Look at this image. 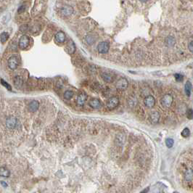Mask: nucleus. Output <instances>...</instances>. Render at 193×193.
<instances>
[{
	"label": "nucleus",
	"instance_id": "f257e3e1",
	"mask_svg": "<svg viewBox=\"0 0 193 193\" xmlns=\"http://www.w3.org/2000/svg\"><path fill=\"white\" fill-rule=\"evenodd\" d=\"M173 100H174V99H173L172 96L169 94H166L162 98L161 100H160V103H161V105H163V107L169 108L171 107Z\"/></svg>",
	"mask_w": 193,
	"mask_h": 193
},
{
	"label": "nucleus",
	"instance_id": "f03ea898",
	"mask_svg": "<svg viewBox=\"0 0 193 193\" xmlns=\"http://www.w3.org/2000/svg\"><path fill=\"white\" fill-rule=\"evenodd\" d=\"M119 104V100L116 97H113L108 99L107 103H106V106L109 110H113L117 107Z\"/></svg>",
	"mask_w": 193,
	"mask_h": 193
},
{
	"label": "nucleus",
	"instance_id": "7ed1b4c3",
	"mask_svg": "<svg viewBox=\"0 0 193 193\" xmlns=\"http://www.w3.org/2000/svg\"><path fill=\"white\" fill-rule=\"evenodd\" d=\"M184 181L188 183L187 187H190V190H192V169L190 168L186 171L184 174Z\"/></svg>",
	"mask_w": 193,
	"mask_h": 193
},
{
	"label": "nucleus",
	"instance_id": "20e7f679",
	"mask_svg": "<svg viewBox=\"0 0 193 193\" xmlns=\"http://www.w3.org/2000/svg\"><path fill=\"white\" fill-rule=\"evenodd\" d=\"M17 124H18V121L17 119L15 117H9V118H7L6 120V126L8 129H15V128L17 127Z\"/></svg>",
	"mask_w": 193,
	"mask_h": 193
},
{
	"label": "nucleus",
	"instance_id": "39448f33",
	"mask_svg": "<svg viewBox=\"0 0 193 193\" xmlns=\"http://www.w3.org/2000/svg\"><path fill=\"white\" fill-rule=\"evenodd\" d=\"M116 88L119 90H125L129 86V82L125 78H121L116 83Z\"/></svg>",
	"mask_w": 193,
	"mask_h": 193
},
{
	"label": "nucleus",
	"instance_id": "423d86ee",
	"mask_svg": "<svg viewBox=\"0 0 193 193\" xmlns=\"http://www.w3.org/2000/svg\"><path fill=\"white\" fill-rule=\"evenodd\" d=\"M29 42H30L29 37L25 36V35H23V36H21L20 40H19V47L23 49H25L29 45Z\"/></svg>",
	"mask_w": 193,
	"mask_h": 193
},
{
	"label": "nucleus",
	"instance_id": "0eeeda50",
	"mask_svg": "<svg viewBox=\"0 0 193 193\" xmlns=\"http://www.w3.org/2000/svg\"><path fill=\"white\" fill-rule=\"evenodd\" d=\"M109 48H110V46H109L108 43L106 41H102L98 44V51L101 54H105L108 52Z\"/></svg>",
	"mask_w": 193,
	"mask_h": 193
},
{
	"label": "nucleus",
	"instance_id": "6e6552de",
	"mask_svg": "<svg viewBox=\"0 0 193 193\" xmlns=\"http://www.w3.org/2000/svg\"><path fill=\"white\" fill-rule=\"evenodd\" d=\"M7 64L11 70H15V68H17V67L18 66L19 62L18 59L16 56H12L11 57H9V60H8Z\"/></svg>",
	"mask_w": 193,
	"mask_h": 193
},
{
	"label": "nucleus",
	"instance_id": "1a4fd4ad",
	"mask_svg": "<svg viewBox=\"0 0 193 193\" xmlns=\"http://www.w3.org/2000/svg\"><path fill=\"white\" fill-rule=\"evenodd\" d=\"M86 99H87V95H86V93L81 92L78 95L75 102H76V104L79 106H83L85 104V102H86Z\"/></svg>",
	"mask_w": 193,
	"mask_h": 193
},
{
	"label": "nucleus",
	"instance_id": "9d476101",
	"mask_svg": "<svg viewBox=\"0 0 193 193\" xmlns=\"http://www.w3.org/2000/svg\"><path fill=\"white\" fill-rule=\"evenodd\" d=\"M73 12V8L71 6H68V5H65L60 10L62 15H63L64 17H67V16L71 15Z\"/></svg>",
	"mask_w": 193,
	"mask_h": 193
},
{
	"label": "nucleus",
	"instance_id": "9b49d317",
	"mask_svg": "<svg viewBox=\"0 0 193 193\" xmlns=\"http://www.w3.org/2000/svg\"><path fill=\"white\" fill-rule=\"evenodd\" d=\"M144 103L146 107L151 108H152L154 105H155V103H156V100H155V98H154L152 96L149 95V96H148V97H146L145 99L144 100Z\"/></svg>",
	"mask_w": 193,
	"mask_h": 193
},
{
	"label": "nucleus",
	"instance_id": "f8f14e48",
	"mask_svg": "<svg viewBox=\"0 0 193 193\" xmlns=\"http://www.w3.org/2000/svg\"><path fill=\"white\" fill-rule=\"evenodd\" d=\"M160 119V114H159L158 112L157 111H153L150 113L149 117V120L152 124H157L159 121Z\"/></svg>",
	"mask_w": 193,
	"mask_h": 193
},
{
	"label": "nucleus",
	"instance_id": "ddd939ff",
	"mask_svg": "<svg viewBox=\"0 0 193 193\" xmlns=\"http://www.w3.org/2000/svg\"><path fill=\"white\" fill-rule=\"evenodd\" d=\"M89 105L93 109H99L102 107V103L98 99H91L89 102Z\"/></svg>",
	"mask_w": 193,
	"mask_h": 193
},
{
	"label": "nucleus",
	"instance_id": "4468645a",
	"mask_svg": "<svg viewBox=\"0 0 193 193\" xmlns=\"http://www.w3.org/2000/svg\"><path fill=\"white\" fill-rule=\"evenodd\" d=\"M55 40L59 43H63L65 41V35L63 31H59L55 34Z\"/></svg>",
	"mask_w": 193,
	"mask_h": 193
},
{
	"label": "nucleus",
	"instance_id": "2eb2a0df",
	"mask_svg": "<svg viewBox=\"0 0 193 193\" xmlns=\"http://www.w3.org/2000/svg\"><path fill=\"white\" fill-rule=\"evenodd\" d=\"M39 107V102L36 100H33L30 102V104H29L28 108H29V110H31V112H35L38 110Z\"/></svg>",
	"mask_w": 193,
	"mask_h": 193
},
{
	"label": "nucleus",
	"instance_id": "dca6fc26",
	"mask_svg": "<svg viewBox=\"0 0 193 193\" xmlns=\"http://www.w3.org/2000/svg\"><path fill=\"white\" fill-rule=\"evenodd\" d=\"M10 176V171L6 167H0V176L7 178Z\"/></svg>",
	"mask_w": 193,
	"mask_h": 193
},
{
	"label": "nucleus",
	"instance_id": "f3484780",
	"mask_svg": "<svg viewBox=\"0 0 193 193\" xmlns=\"http://www.w3.org/2000/svg\"><path fill=\"white\" fill-rule=\"evenodd\" d=\"M101 76H102V79H103L105 82H108V83H110V82L113 81V76H112L111 74L108 73H106V72L102 73Z\"/></svg>",
	"mask_w": 193,
	"mask_h": 193
},
{
	"label": "nucleus",
	"instance_id": "a211bd4d",
	"mask_svg": "<svg viewBox=\"0 0 193 193\" xmlns=\"http://www.w3.org/2000/svg\"><path fill=\"white\" fill-rule=\"evenodd\" d=\"M184 91H185L186 94L187 96H190V94H191V91H192V83L190 81H187V83H185V86H184Z\"/></svg>",
	"mask_w": 193,
	"mask_h": 193
},
{
	"label": "nucleus",
	"instance_id": "6ab92c4d",
	"mask_svg": "<svg viewBox=\"0 0 193 193\" xmlns=\"http://www.w3.org/2000/svg\"><path fill=\"white\" fill-rule=\"evenodd\" d=\"M14 83L15 86L20 87L23 84V80L20 76H15L14 79Z\"/></svg>",
	"mask_w": 193,
	"mask_h": 193
},
{
	"label": "nucleus",
	"instance_id": "aec40b11",
	"mask_svg": "<svg viewBox=\"0 0 193 193\" xmlns=\"http://www.w3.org/2000/svg\"><path fill=\"white\" fill-rule=\"evenodd\" d=\"M63 97H64V98L65 100H71L73 97V92L72 91L67 90V91H65Z\"/></svg>",
	"mask_w": 193,
	"mask_h": 193
},
{
	"label": "nucleus",
	"instance_id": "412c9836",
	"mask_svg": "<svg viewBox=\"0 0 193 193\" xmlns=\"http://www.w3.org/2000/svg\"><path fill=\"white\" fill-rule=\"evenodd\" d=\"M8 39H9V34L7 32H3L2 34L0 35V40H1L2 43L6 42L8 40Z\"/></svg>",
	"mask_w": 193,
	"mask_h": 193
},
{
	"label": "nucleus",
	"instance_id": "4be33fe9",
	"mask_svg": "<svg viewBox=\"0 0 193 193\" xmlns=\"http://www.w3.org/2000/svg\"><path fill=\"white\" fill-rule=\"evenodd\" d=\"M174 140H173V139L168 138V139H166V144L167 148H172L173 145H174Z\"/></svg>",
	"mask_w": 193,
	"mask_h": 193
},
{
	"label": "nucleus",
	"instance_id": "5701e85b",
	"mask_svg": "<svg viewBox=\"0 0 193 193\" xmlns=\"http://www.w3.org/2000/svg\"><path fill=\"white\" fill-rule=\"evenodd\" d=\"M86 41L89 44H92L94 42V38L93 37L92 35H88L86 36Z\"/></svg>",
	"mask_w": 193,
	"mask_h": 193
},
{
	"label": "nucleus",
	"instance_id": "b1692460",
	"mask_svg": "<svg viewBox=\"0 0 193 193\" xmlns=\"http://www.w3.org/2000/svg\"><path fill=\"white\" fill-rule=\"evenodd\" d=\"M137 104V98H134V97H131L129 99V105L130 106H134L135 105Z\"/></svg>",
	"mask_w": 193,
	"mask_h": 193
},
{
	"label": "nucleus",
	"instance_id": "393cba45",
	"mask_svg": "<svg viewBox=\"0 0 193 193\" xmlns=\"http://www.w3.org/2000/svg\"><path fill=\"white\" fill-rule=\"evenodd\" d=\"M190 134V129H189L188 128H185V129H184V130L182 132V136L183 137H185L186 138V137H189Z\"/></svg>",
	"mask_w": 193,
	"mask_h": 193
},
{
	"label": "nucleus",
	"instance_id": "a878e982",
	"mask_svg": "<svg viewBox=\"0 0 193 193\" xmlns=\"http://www.w3.org/2000/svg\"><path fill=\"white\" fill-rule=\"evenodd\" d=\"M174 78H175V79H176V81H178V82H181V81H182V80H183V75H181V74H179V73L175 74Z\"/></svg>",
	"mask_w": 193,
	"mask_h": 193
},
{
	"label": "nucleus",
	"instance_id": "bb28decb",
	"mask_svg": "<svg viewBox=\"0 0 193 193\" xmlns=\"http://www.w3.org/2000/svg\"><path fill=\"white\" fill-rule=\"evenodd\" d=\"M0 81H1V83H2V84L4 86H5V87H6L7 89H9V90H12V88H11V86H10V85L9 84H8L7 83L6 81H5L3 80V79H0Z\"/></svg>",
	"mask_w": 193,
	"mask_h": 193
},
{
	"label": "nucleus",
	"instance_id": "cd10ccee",
	"mask_svg": "<svg viewBox=\"0 0 193 193\" xmlns=\"http://www.w3.org/2000/svg\"><path fill=\"white\" fill-rule=\"evenodd\" d=\"M187 118H188L189 119H192V109H189V110H187Z\"/></svg>",
	"mask_w": 193,
	"mask_h": 193
},
{
	"label": "nucleus",
	"instance_id": "c85d7f7f",
	"mask_svg": "<svg viewBox=\"0 0 193 193\" xmlns=\"http://www.w3.org/2000/svg\"><path fill=\"white\" fill-rule=\"evenodd\" d=\"M25 10V5H21V6L18 8V9H17V12H18V13H23Z\"/></svg>",
	"mask_w": 193,
	"mask_h": 193
},
{
	"label": "nucleus",
	"instance_id": "c756f323",
	"mask_svg": "<svg viewBox=\"0 0 193 193\" xmlns=\"http://www.w3.org/2000/svg\"><path fill=\"white\" fill-rule=\"evenodd\" d=\"M188 49H190V52H193V41H191L188 44Z\"/></svg>",
	"mask_w": 193,
	"mask_h": 193
},
{
	"label": "nucleus",
	"instance_id": "7c9ffc66",
	"mask_svg": "<svg viewBox=\"0 0 193 193\" xmlns=\"http://www.w3.org/2000/svg\"><path fill=\"white\" fill-rule=\"evenodd\" d=\"M1 184H2V185L4 187H7V184L6 182H4V181H2V182H1Z\"/></svg>",
	"mask_w": 193,
	"mask_h": 193
},
{
	"label": "nucleus",
	"instance_id": "2f4dec72",
	"mask_svg": "<svg viewBox=\"0 0 193 193\" xmlns=\"http://www.w3.org/2000/svg\"><path fill=\"white\" fill-rule=\"evenodd\" d=\"M148 190H149V188H147V189H145V190H144V191L141 192V193H145V192H148Z\"/></svg>",
	"mask_w": 193,
	"mask_h": 193
}]
</instances>
